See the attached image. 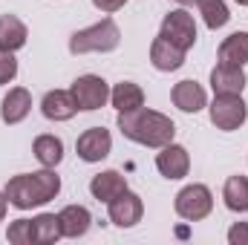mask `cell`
<instances>
[{
    "label": "cell",
    "instance_id": "obj_1",
    "mask_svg": "<svg viewBox=\"0 0 248 245\" xmlns=\"http://www.w3.org/2000/svg\"><path fill=\"white\" fill-rule=\"evenodd\" d=\"M119 130L124 133V138H130L136 144H144V147H156V150L170 144L173 136H176V124L165 113L147 110V107H136V110L119 113Z\"/></svg>",
    "mask_w": 248,
    "mask_h": 245
},
{
    "label": "cell",
    "instance_id": "obj_2",
    "mask_svg": "<svg viewBox=\"0 0 248 245\" xmlns=\"http://www.w3.org/2000/svg\"><path fill=\"white\" fill-rule=\"evenodd\" d=\"M3 193H6L12 208L29 211V208L52 202L61 193V176L55 173V168H44L38 173H17L6 182Z\"/></svg>",
    "mask_w": 248,
    "mask_h": 245
},
{
    "label": "cell",
    "instance_id": "obj_3",
    "mask_svg": "<svg viewBox=\"0 0 248 245\" xmlns=\"http://www.w3.org/2000/svg\"><path fill=\"white\" fill-rule=\"evenodd\" d=\"M122 44V32L113 17H101L98 23L75 32L69 38V52L72 55H87V52H113Z\"/></svg>",
    "mask_w": 248,
    "mask_h": 245
},
{
    "label": "cell",
    "instance_id": "obj_4",
    "mask_svg": "<svg viewBox=\"0 0 248 245\" xmlns=\"http://www.w3.org/2000/svg\"><path fill=\"white\" fill-rule=\"evenodd\" d=\"M173 208H176V214L187 219V222H199V219H205L211 211H214V196H211V190H208V184H185L179 193H176V199H173Z\"/></svg>",
    "mask_w": 248,
    "mask_h": 245
},
{
    "label": "cell",
    "instance_id": "obj_5",
    "mask_svg": "<svg viewBox=\"0 0 248 245\" xmlns=\"http://www.w3.org/2000/svg\"><path fill=\"white\" fill-rule=\"evenodd\" d=\"M208 110H211V124L225 133L240 130L248 119V104L243 101V95H214V104Z\"/></svg>",
    "mask_w": 248,
    "mask_h": 245
},
{
    "label": "cell",
    "instance_id": "obj_6",
    "mask_svg": "<svg viewBox=\"0 0 248 245\" xmlns=\"http://www.w3.org/2000/svg\"><path fill=\"white\" fill-rule=\"evenodd\" d=\"M69 92H72L78 110H84V113H93V110H98V107H104L110 101V87H107V81L101 75H81V78H75Z\"/></svg>",
    "mask_w": 248,
    "mask_h": 245
},
{
    "label": "cell",
    "instance_id": "obj_7",
    "mask_svg": "<svg viewBox=\"0 0 248 245\" xmlns=\"http://www.w3.org/2000/svg\"><path fill=\"white\" fill-rule=\"evenodd\" d=\"M159 35H165L170 44H176L179 49H193V44H196V23H193V15L187 12V9H173V12H168L165 15V20H162V32Z\"/></svg>",
    "mask_w": 248,
    "mask_h": 245
},
{
    "label": "cell",
    "instance_id": "obj_8",
    "mask_svg": "<svg viewBox=\"0 0 248 245\" xmlns=\"http://www.w3.org/2000/svg\"><path fill=\"white\" fill-rule=\"evenodd\" d=\"M107 214H110V222H113L116 228H133V225H139L141 216H144V202H141L139 193H133V190L127 187L124 193H119L116 199L107 202Z\"/></svg>",
    "mask_w": 248,
    "mask_h": 245
},
{
    "label": "cell",
    "instance_id": "obj_9",
    "mask_svg": "<svg viewBox=\"0 0 248 245\" xmlns=\"http://www.w3.org/2000/svg\"><path fill=\"white\" fill-rule=\"evenodd\" d=\"M75 150H78V159H84V162H101V159H107L110 156V150H113V136H110V130H104V127H90V130H84L81 136H78V141H75Z\"/></svg>",
    "mask_w": 248,
    "mask_h": 245
},
{
    "label": "cell",
    "instance_id": "obj_10",
    "mask_svg": "<svg viewBox=\"0 0 248 245\" xmlns=\"http://www.w3.org/2000/svg\"><path fill=\"white\" fill-rule=\"evenodd\" d=\"M248 78L243 72V66H234V63H217L211 69V90L214 95H243Z\"/></svg>",
    "mask_w": 248,
    "mask_h": 245
},
{
    "label": "cell",
    "instance_id": "obj_11",
    "mask_svg": "<svg viewBox=\"0 0 248 245\" xmlns=\"http://www.w3.org/2000/svg\"><path fill=\"white\" fill-rule=\"evenodd\" d=\"M156 168L165 179H185L187 170H190V156L182 144H165L162 153L156 156Z\"/></svg>",
    "mask_w": 248,
    "mask_h": 245
},
{
    "label": "cell",
    "instance_id": "obj_12",
    "mask_svg": "<svg viewBox=\"0 0 248 245\" xmlns=\"http://www.w3.org/2000/svg\"><path fill=\"white\" fill-rule=\"evenodd\" d=\"M41 113L49 122H69L78 113V104H75L69 90H49L41 101Z\"/></svg>",
    "mask_w": 248,
    "mask_h": 245
},
{
    "label": "cell",
    "instance_id": "obj_13",
    "mask_svg": "<svg viewBox=\"0 0 248 245\" xmlns=\"http://www.w3.org/2000/svg\"><path fill=\"white\" fill-rule=\"evenodd\" d=\"M32 110V95L26 87H12L0 101V119L6 124H20Z\"/></svg>",
    "mask_w": 248,
    "mask_h": 245
},
{
    "label": "cell",
    "instance_id": "obj_14",
    "mask_svg": "<svg viewBox=\"0 0 248 245\" xmlns=\"http://www.w3.org/2000/svg\"><path fill=\"white\" fill-rule=\"evenodd\" d=\"M150 63L159 69V72H173L185 63V49H179L176 44H170L165 35L153 38L150 44Z\"/></svg>",
    "mask_w": 248,
    "mask_h": 245
},
{
    "label": "cell",
    "instance_id": "obj_15",
    "mask_svg": "<svg viewBox=\"0 0 248 245\" xmlns=\"http://www.w3.org/2000/svg\"><path fill=\"white\" fill-rule=\"evenodd\" d=\"M170 98H173V104H176L182 113H199L202 107H208V95H205L202 84H196V81H190V78L179 81V84L173 87Z\"/></svg>",
    "mask_w": 248,
    "mask_h": 245
},
{
    "label": "cell",
    "instance_id": "obj_16",
    "mask_svg": "<svg viewBox=\"0 0 248 245\" xmlns=\"http://www.w3.org/2000/svg\"><path fill=\"white\" fill-rule=\"evenodd\" d=\"M124 190H127V176L119 173V170H101V173L93 176V182H90V193H93V199H98V202H110V199H116Z\"/></svg>",
    "mask_w": 248,
    "mask_h": 245
},
{
    "label": "cell",
    "instance_id": "obj_17",
    "mask_svg": "<svg viewBox=\"0 0 248 245\" xmlns=\"http://www.w3.org/2000/svg\"><path fill=\"white\" fill-rule=\"evenodd\" d=\"M29 29L17 15H0V49L17 52L20 46H26Z\"/></svg>",
    "mask_w": 248,
    "mask_h": 245
},
{
    "label": "cell",
    "instance_id": "obj_18",
    "mask_svg": "<svg viewBox=\"0 0 248 245\" xmlns=\"http://www.w3.org/2000/svg\"><path fill=\"white\" fill-rule=\"evenodd\" d=\"M58 216H61L63 237H69V240L84 237V234L90 231V225H93V214H90L84 205H66Z\"/></svg>",
    "mask_w": 248,
    "mask_h": 245
},
{
    "label": "cell",
    "instance_id": "obj_19",
    "mask_svg": "<svg viewBox=\"0 0 248 245\" xmlns=\"http://www.w3.org/2000/svg\"><path fill=\"white\" fill-rule=\"evenodd\" d=\"M32 153H35V159H38L44 168H58L61 159H63V141L58 136H52V133H44V136L35 138Z\"/></svg>",
    "mask_w": 248,
    "mask_h": 245
},
{
    "label": "cell",
    "instance_id": "obj_20",
    "mask_svg": "<svg viewBox=\"0 0 248 245\" xmlns=\"http://www.w3.org/2000/svg\"><path fill=\"white\" fill-rule=\"evenodd\" d=\"M222 199H225V208L234 211V214H246L248 211V176L237 173V176H228L225 187H222Z\"/></svg>",
    "mask_w": 248,
    "mask_h": 245
},
{
    "label": "cell",
    "instance_id": "obj_21",
    "mask_svg": "<svg viewBox=\"0 0 248 245\" xmlns=\"http://www.w3.org/2000/svg\"><path fill=\"white\" fill-rule=\"evenodd\" d=\"M61 216L58 214H38L32 219V243L35 245H49L55 240H61Z\"/></svg>",
    "mask_w": 248,
    "mask_h": 245
},
{
    "label": "cell",
    "instance_id": "obj_22",
    "mask_svg": "<svg viewBox=\"0 0 248 245\" xmlns=\"http://www.w3.org/2000/svg\"><path fill=\"white\" fill-rule=\"evenodd\" d=\"M219 61L234 63V66H246L248 63V32H234L219 44Z\"/></svg>",
    "mask_w": 248,
    "mask_h": 245
},
{
    "label": "cell",
    "instance_id": "obj_23",
    "mask_svg": "<svg viewBox=\"0 0 248 245\" xmlns=\"http://www.w3.org/2000/svg\"><path fill=\"white\" fill-rule=\"evenodd\" d=\"M110 101L119 113H127V110H136V107H144V90L133 81H122L113 87L110 92Z\"/></svg>",
    "mask_w": 248,
    "mask_h": 245
},
{
    "label": "cell",
    "instance_id": "obj_24",
    "mask_svg": "<svg viewBox=\"0 0 248 245\" xmlns=\"http://www.w3.org/2000/svg\"><path fill=\"white\" fill-rule=\"evenodd\" d=\"M196 6H199V15H202L205 26L214 29V32L222 29V26L231 20V12H228L225 0H196Z\"/></svg>",
    "mask_w": 248,
    "mask_h": 245
},
{
    "label": "cell",
    "instance_id": "obj_25",
    "mask_svg": "<svg viewBox=\"0 0 248 245\" xmlns=\"http://www.w3.org/2000/svg\"><path fill=\"white\" fill-rule=\"evenodd\" d=\"M6 240L15 245H35L32 243V219H15L6 231Z\"/></svg>",
    "mask_w": 248,
    "mask_h": 245
},
{
    "label": "cell",
    "instance_id": "obj_26",
    "mask_svg": "<svg viewBox=\"0 0 248 245\" xmlns=\"http://www.w3.org/2000/svg\"><path fill=\"white\" fill-rule=\"evenodd\" d=\"M17 78V58L9 49H0V87Z\"/></svg>",
    "mask_w": 248,
    "mask_h": 245
},
{
    "label": "cell",
    "instance_id": "obj_27",
    "mask_svg": "<svg viewBox=\"0 0 248 245\" xmlns=\"http://www.w3.org/2000/svg\"><path fill=\"white\" fill-rule=\"evenodd\" d=\"M228 243L231 245H248V222H234V225H231Z\"/></svg>",
    "mask_w": 248,
    "mask_h": 245
},
{
    "label": "cell",
    "instance_id": "obj_28",
    "mask_svg": "<svg viewBox=\"0 0 248 245\" xmlns=\"http://www.w3.org/2000/svg\"><path fill=\"white\" fill-rule=\"evenodd\" d=\"M127 0H93V6L95 9H101V12H107V15H113V12H119Z\"/></svg>",
    "mask_w": 248,
    "mask_h": 245
},
{
    "label": "cell",
    "instance_id": "obj_29",
    "mask_svg": "<svg viewBox=\"0 0 248 245\" xmlns=\"http://www.w3.org/2000/svg\"><path fill=\"white\" fill-rule=\"evenodd\" d=\"M6 208H9V199H6V193H0V222L6 216Z\"/></svg>",
    "mask_w": 248,
    "mask_h": 245
},
{
    "label": "cell",
    "instance_id": "obj_30",
    "mask_svg": "<svg viewBox=\"0 0 248 245\" xmlns=\"http://www.w3.org/2000/svg\"><path fill=\"white\" fill-rule=\"evenodd\" d=\"M176 3H179V6H187V3H193V0H176Z\"/></svg>",
    "mask_w": 248,
    "mask_h": 245
},
{
    "label": "cell",
    "instance_id": "obj_31",
    "mask_svg": "<svg viewBox=\"0 0 248 245\" xmlns=\"http://www.w3.org/2000/svg\"><path fill=\"white\" fill-rule=\"evenodd\" d=\"M237 3H240V6H248V0H237Z\"/></svg>",
    "mask_w": 248,
    "mask_h": 245
}]
</instances>
